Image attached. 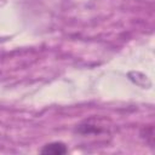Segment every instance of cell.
I'll return each instance as SVG.
<instances>
[{"label": "cell", "instance_id": "cell-2", "mask_svg": "<svg viewBox=\"0 0 155 155\" xmlns=\"http://www.w3.org/2000/svg\"><path fill=\"white\" fill-rule=\"evenodd\" d=\"M154 128L153 126H148V127H144L140 132V136L145 139L147 143H149L150 145H153V139H154Z\"/></svg>", "mask_w": 155, "mask_h": 155}, {"label": "cell", "instance_id": "cell-1", "mask_svg": "<svg viewBox=\"0 0 155 155\" xmlns=\"http://www.w3.org/2000/svg\"><path fill=\"white\" fill-rule=\"evenodd\" d=\"M40 153L45 155H63L68 153V148L62 142H53V143H48L44 145Z\"/></svg>", "mask_w": 155, "mask_h": 155}]
</instances>
